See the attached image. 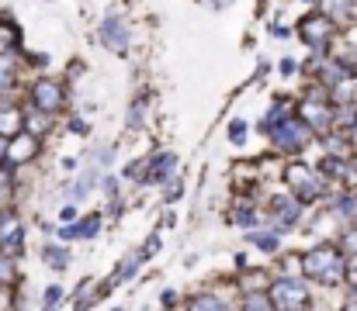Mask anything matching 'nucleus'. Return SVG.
<instances>
[{
  "instance_id": "48",
  "label": "nucleus",
  "mask_w": 357,
  "mask_h": 311,
  "mask_svg": "<svg viewBox=\"0 0 357 311\" xmlns=\"http://www.w3.org/2000/svg\"><path fill=\"white\" fill-rule=\"evenodd\" d=\"M351 301H357V291H351Z\"/></svg>"
},
{
  "instance_id": "10",
  "label": "nucleus",
  "mask_w": 357,
  "mask_h": 311,
  "mask_svg": "<svg viewBox=\"0 0 357 311\" xmlns=\"http://www.w3.org/2000/svg\"><path fill=\"white\" fill-rule=\"evenodd\" d=\"M105 298H112V284L108 280H98V277H84L77 284V294H73V311L98 308Z\"/></svg>"
},
{
  "instance_id": "38",
  "label": "nucleus",
  "mask_w": 357,
  "mask_h": 311,
  "mask_svg": "<svg viewBox=\"0 0 357 311\" xmlns=\"http://www.w3.org/2000/svg\"><path fill=\"white\" fill-rule=\"evenodd\" d=\"M160 246H163V242H160V235H149V242H146V246L139 249V256H142V263H146V260H153Z\"/></svg>"
},
{
  "instance_id": "42",
  "label": "nucleus",
  "mask_w": 357,
  "mask_h": 311,
  "mask_svg": "<svg viewBox=\"0 0 357 311\" xmlns=\"http://www.w3.org/2000/svg\"><path fill=\"white\" fill-rule=\"evenodd\" d=\"M77 218H80V214H77V205H66L59 211V221H63V225H73Z\"/></svg>"
},
{
  "instance_id": "21",
  "label": "nucleus",
  "mask_w": 357,
  "mask_h": 311,
  "mask_svg": "<svg viewBox=\"0 0 357 311\" xmlns=\"http://www.w3.org/2000/svg\"><path fill=\"white\" fill-rule=\"evenodd\" d=\"M184 311H233V305H229V301H222L219 294L202 291V294H191V298L184 301Z\"/></svg>"
},
{
  "instance_id": "29",
  "label": "nucleus",
  "mask_w": 357,
  "mask_h": 311,
  "mask_svg": "<svg viewBox=\"0 0 357 311\" xmlns=\"http://www.w3.org/2000/svg\"><path fill=\"white\" fill-rule=\"evenodd\" d=\"M17 260H10V256H3L0 253V287H17V266H14Z\"/></svg>"
},
{
  "instance_id": "11",
  "label": "nucleus",
  "mask_w": 357,
  "mask_h": 311,
  "mask_svg": "<svg viewBox=\"0 0 357 311\" xmlns=\"http://www.w3.org/2000/svg\"><path fill=\"white\" fill-rule=\"evenodd\" d=\"M38 156V138L28 135V131H17L14 138H7V166H21V163H31Z\"/></svg>"
},
{
  "instance_id": "39",
  "label": "nucleus",
  "mask_w": 357,
  "mask_h": 311,
  "mask_svg": "<svg viewBox=\"0 0 357 311\" xmlns=\"http://www.w3.org/2000/svg\"><path fill=\"white\" fill-rule=\"evenodd\" d=\"M160 305H163V308H167V311H174V308H177V305H181V294H177L174 287H167V291L160 294Z\"/></svg>"
},
{
  "instance_id": "19",
  "label": "nucleus",
  "mask_w": 357,
  "mask_h": 311,
  "mask_svg": "<svg viewBox=\"0 0 357 311\" xmlns=\"http://www.w3.org/2000/svg\"><path fill=\"white\" fill-rule=\"evenodd\" d=\"M42 263H45L49 270L63 273V270H70V249H66L63 242H45V246H42Z\"/></svg>"
},
{
  "instance_id": "9",
  "label": "nucleus",
  "mask_w": 357,
  "mask_h": 311,
  "mask_svg": "<svg viewBox=\"0 0 357 311\" xmlns=\"http://www.w3.org/2000/svg\"><path fill=\"white\" fill-rule=\"evenodd\" d=\"M298 38H302V45H309L312 52H323L326 45H330V35H333V21H326L319 10L316 14H305L302 21H298Z\"/></svg>"
},
{
  "instance_id": "7",
  "label": "nucleus",
  "mask_w": 357,
  "mask_h": 311,
  "mask_svg": "<svg viewBox=\"0 0 357 311\" xmlns=\"http://www.w3.org/2000/svg\"><path fill=\"white\" fill-rule=\"evenodd\" d=\"M28 97H31V111H42V114H59L63 107H66V90H63V83L59 80H49V77H42V80H35L31 83V90H28Z\"/></svg>"
},
{
  "instance_id": "3",
  "label": "nucleus",
  "mask_w": 357,
  "mask_h": 311,
  "mask_svg": "<svg viewBox=\"0 0 357 311\" xmlns=\"http://www.w3.org/2000/svg\"><path fill=\"white\" fill-rule=\"evenodd\" d=\"M284 184H288V194L298 201V205H316L323 194H326V184L323 177L305 166V163H288L284 166Z\"/></svg>"
},
{
  "instance_id": "30",
  "label": "nucleus",
  "mask_w": 357,
  "mask_h": 311,
  "mask_svg": "<svg viewBox=\"0 0 357 311\" xmlns=\"http://www.w3.org/2000/svg\"><path fill=\"white\" fill-rule=\"evenodd\" d=\"M63 298H66V291H63L59 284L45 287V294H42V311H59V305H63Z\"/></svg>"
},
{
  "instance_id": "22",
  "label": "nucleus",
  "mask_w": 357,
  "mask_h": 311,
  "mask_svg": "<svg viewBox=\"0 0 357 311\" xmlns=\"http://www.w3.org/2000/svg\"><path fill=\"white\" fill-rule=\"evenodd\" d=\"M333 214L344 221V228L357 225V194L354 191H347V194H340V198L333 201Z\"/></svg>"
},
{
  "instance_id": "43",
  "label": "nucleus",
  "mask_w": 357,
  "mask_h": 311,
  "mask_svg": "<svg viewBox=\"0 0 357 311\" xmlns=\"http://www.w3.org/2000/svg\"><path fill=\"white\" fill-rule=\"evenodd\" d=\"M70 131H73V135H87L91 128H87V121H84V118H70Z\"/></svg>"
},
{
  "instance_id": "28",
  "label": "nucleus",
  "mask_w": 357,
  "mask_h": 311,
  "mask_svg": "<svg viewBox=\"0 0 357 311\" xmlns=\"http://www.w3.org/2000/svg\"><path fill=\"white\" fill-rule=\"evenodd\" d=\"M21 45V31L10 24V21H0V56H7L10 49Z\"/></svg>"
},
{
  "instance_id": "32",
  "label": "nucleus",
  "mask_w": 357,
  "mask_h": 311,
  "mask_svg": "<svg viewBox=\"0 0 357 311\" xmlns=\"http://www.w3.org/2000/svg\"><path fill=\"white\" fill-rule=\"evenodd\" d=\"M14 77H17V63H14V56H0V87H10Z\"/></svg>"
},
{
  "instance_id": "20",
  "label": "nucleus",
  "mask_w": 357,
  "mask_h": 311,
  "mask_svg": "<svg viewBox=\"0 0 357 311\" xmlns=\"http://www.w3.org/2000/svg\"><path fill=\"white\" fill-rule=\"evenodd\" d=\"M139 266H142V256H139V249L135 253H128L125 260L119 263V270L108 277V284H112V291L121 287V284H128V280H135V273H139Z\"/></svg>"
},
{
  "instance_id": "17",
  "label": "nucleus",
  "mask_w": 357,
  "mask_h": 311,
  "mask_svg": "<svg viewBox=\"0 0 357 311\" xmlns=\"http://www.w3.org/2000/svg\"><path fill=\"white\" fill-rule=\"evenodd\" d=\"M24 131V111L17 104H0V138H14Z\"/></svg>"
},
{
  "instance_id": "51",
  "label": "nucleus",
  "mask_w": 357,
  "mask_h": 311,
  "mask_svg": "<svg viewBox=\"0 0 357 311\" xmlns=\"http://www.w3.org/2000/svg\"><path fill=\"white\" fill-rule=\"evenodd\" d=\"M354 191H357V187H354Z\"/></svg>"
},
{
  "instance_id": "44",
  "label": "nucleus",
  "mask_w": 357,
  "mask_h": 311,
  "mask_svg": "<svg viewBox=\"0 0 357 311\" xmlns=\"http://www.w3.org/2000/svg\"><path fill=\"white\" fill-rule=\"evenodd\" d=\"M295 70H298L295 59H281V73H284V77H295Z\"/></svg>"
},
{
  "instance_id": "40",
  "label": "nucleus",
  "mask_w": 357,
  "mask_h": 311,
  "mask_svg": "<svg viewBox=\"0 0 357 311\" xmlns=\"http://www.w3.org/2000/svg\"><path fill=\"white\" fill-rule=\"evenodd\" d=\"M101 187H105L108 201H112V205H119V180H115V177H105V184H101Z\"/></svg>"
},
{
  "instance_id": "36",
  "label": "nucleus",
  "mask_w": 357,
  "mask_h": 311,
  "mask_svg": "<svg viewBox=\"0 0 357 311\" xmlns=\"http://www.w3.org/2000/svg\"><path fill=\"white\" fill-rule=\"evenodd\" d=\"M340 249H347L344 256H354L357 253V225H351V228H344V242H337Z\"/></svg>"
},
{
  "instance_id": "5",
  "label": "nucleus",
  "mask_w": 357,
  "mask_h": 311,
  "mask_svg": "<svg viewBox=\"0 0 357 311\" xmlns=\"http://www.w3.org/2000/svg\"><path fill=\"white\" fill-rule=\"evenodd\" d=\"M260 218H264L267 228H274V232L281 235V232H291V228L302 221V205H298L291 194H274V198L267 201Z\"/></svg>"
},
{
  "instance_id": "34",
  "label": "nucleus",
  "mask_w": 357,
  "mask_h": 311,
  "mask_svg": "<svg viewBox=\"0 0 357 311\" xmlns=\"http://www.w3.org/2000/svg\"><path fill=\"white\" fill-rule=\"evenodd\" d=\"M246 135H250V125H246L243 118H236V121L229 125V142H233V145H243Z\"/></svg>"
},
{
  "instance_id": "27",
  "label": "nucleus",
  "mask_w": 357,
  "mask_h": 311,
  "mask_svg": "<svg viewBox=\"0 0 357 311\" xmlns=\"http://www.w3.org/2000/svg\"><path fill=\"white\" fill-rule=\"evenodd\" d=\"M233 221H236L239 228H246V232H253V228H260V225H264L260 211H257L253 205H239L236 211H233Z\"/></svg>"
},
{
  "instance_id": "15",
  "label": "nucleus",
  "mask_w": 357,
  "mask_h": 311,
  "mask_svg": "<svg viewBox=\"0 0 357 311\" xmlns=\"http://www.w3.org/2000/svg\"><path fill=\"white\" fill-rule=\"evenodd\" d=\"M319 14L326 21H337V24H347V21H357V0H319Z\"/></svg>"
},
{
  "instance_id": "14",
  "label": "nucleus",
  "mask_w": 357,
  "mask_h": 311,
  "mask_svg": "<svg viewBox=\"0 0 357 311\" xmlns=\"http://www.w3.org/2000/svg\"><path fill=\"white\" fill-rule=\"evenodd\" d=\"M271 270H264V266H246L243 273H239V291L243 294H267V287H271Z\"/></svg>"
},
{
  "instance_id": "4",
  "label": "nucleus",
  "mask_w": 357,
  "mask_h": 311,
  "mask_svg": "<svg viewBox=\"0 0 357 311\" xmlns=\"http://www.w3.org/2000/svg\"><path fill=\"white\" fill-rule=\"evenodd\" d=\"M295 118L309 128V131H333V104L326 101V94H309L295 104Z\"/></svg>"
},
{
  "instance_id": "41",
  "label": "nucleus",
  "mask_w": 357,
  "mask_h": 311,
  "mask_svg": "<svg viewBox=\"0 0 357 311\" xmlns=\"http://www.w3.org/2000/svg\"><path fill=\"white\" fill-rule=\"evenodd\" d=\"M167 184H170V187H167V201H177V198L184 194V187H181V180H177V177H170Z\"/></svg>"
},
{
  "instance_id": "2",
  "label": "nucleus",
  "mask_w": 357,
  "mask_h": 311,
  "mask_svg": "<svg viewBox=\"0 0 357 311\" xmlns=\"http://www.w3.org/2000/svg\"><path fill=\"white\" fill-rule=\"evenodd\" d=\"M267 301L274 311H309L312 308V291L309 280L302 277H274L267 287Z\"/></svg>"
},
{
  "instance_id": "1",
  "label": "nucleus",
  "mask_w": 357,
  "mask_h": 311,
  "mask_svg": "<svg viewBox=\"0 0 357 311\" xmlns=\"http://www.w3.org/2000/svg\"><path fill=\"white\" fill-rule=\"evenodd\" d=\"M344 263H347V256L337 242H316L312 249L302 253V280H312L323 287H340Z\"/></svg>"
},
{
  "instance_id": "35",
  "label": "nucleus",
  "mask_w": 357,
  "mask_h": 311,
  "mask_svg": "<svg viewBox=\"0 0 357 311\" xmlns=\"http://www.w3.org/2000/svg\"><path fill=\"white\" fill-rule=\"evenodd\" d=\"M344 284L357 291V253L354 256H347V263H344Z\"/></svg>"
},
{
  "instance_id": "18",
  "label": "nucleus",
  "mask_w": 357,
  "mask_h": 311,
  "mask_svg": "<svg viewBox=\"0 0 357 311\" xmlns=\"http://www.w3.org/2000/svg\"><path fill=\"white\" fill-rule=\"evenodd\" d=\"M330 104L333 107H357V77L347 73L333 90H330Z\"/></svg>"
},
{
  "instance_id": "24",
  "label": "nucleus",
  "mask_w": 357,
  "mask_h": 311,
  "mask_svg": "<svg viewBox=\"0 0 357 311\" xmlns=\"http://www.w3.org/2000/svg\"><path fill=\"white\" fill-rule=\"evenodd\" d=\"M101 225H105V214H98V211H91V214H84V218H77V239H84V242H91V239H98V232H101Z\"/></svg>"
},
{
  "instance_id": "50",
  "label": "nucleus",
  "mask_w": 357,
  "mask_h": 311,
  "mask_svg": "<svg viewBox=\"0 0 357 311\" xmlns=\"http://www.w3.org/2000/svg\"><path fill=\"white\" fill-rule=\"evenodd\" d=\"M316 3H319V0H316Z\"/></svg>"
},
{
  "instance_id": "25",
  "label": "nucleus",
  "mask_w": 357,
  "mask_h": 311,
  "mask_svg": "<svg viewBox=\"0 0 357 311\" xmlns=\"http://www.w3.org/2000/svg\"><path fill=\"white\" fill-rule=\"evenodd\" d=\"M291 114H295V101H288V97H278V101H274V107L264 114V125H260V128L267 131V128H274L278 121H284V118H291Z\"/></svg>"
},
{
  "instance_id": "46",
  "label": "nucleus",
  "mask_w": 357,
  "mask_h": 311,
  "mask_svg": "<svg viewBox=\"0 0 357 311\" xmlns=\"http://www.w3.org/2000/svg\"><path fill=\"white\" fill-rule=\"evenodd\" d=\"M7 163V138H0V166Z\"/></svg>"
},
{
  "instance_id": "31",
  "label": "nucleus",
  "mask_w": 357,
  "mask_h": 311,
  "mask_svg": "<svg viewBox=\"0 0 357 311\" xmlns=\"http://www.w3.org/2000/svg\"><path fill=\"white\" fill-rule=\"evenodd\" d=\"M10 194H14V170L10 166H0V207H7Z\"/></svg>"
},
{
  "instance_id": "33",
  "label": "nucleus",
  "mask_w": 357,
  "mask_h": 311,
  "mask_svg": "<svg viewBox=\"0 0 357 311\" xmlns=\"http://www.w3.org/2000/svg\"><path fill=\"white\" fill-rule=\"evenodd\" d=\"M142 118H146V97H139V101L128 107V128H132V131L142 128Z\"/></svg>"
},
{
  "instance_id": "45",
  "label": "nucleus",
  "mask_w": 357,
  "mask_h": 311,
  "mask_svg": "<svg viewBox=\"0 0 357 311\" xmlns=\"http://www.w3.org/2000/svg\"><path fill=\"white\" fill-rule=\"evenodd\" d=\"M246 266H250V260H246V253H236V270H239V273H243Z\"/></svg>"
},
{
  "instance_id": "13",
  "label": "nucleus",
  "mask_w": 357,
  "mask_h": 311,
  "mask_svg": "<svg viewBox=\"0 0 357 311\" xmlns=\"http://www.w3.org/2000/svg\"><path fill=\"white\" fill-rule=\"evenodd\" d=\"M174 170H177V156L174 152H160V156H153L149 159V170H146V184H167L170 177H174Z\"/></svg>"
},
{
  "instance_id": "49",
  "label": "nucleus",
  "mask_w": 357,
  "mask_h": 311,
  "mask_svg": "<svg viewBox=\"0 0 357 311\" xmlns=\"http://www.w3.org/2000/svg\"><path fill=\"white\" fill-rule=\"evenodd\" d=\"M112 311H125V308H112Z\"/></svg>"
},
{
  "instance_id": "37",
  "label": "nucleus",
  "mask_w": 357,
  "mask_h": 311,
  "mask_svg": "<svg viewBox=\"0 0 357 311\" xmlns=\"http://www.w3.org/2000/svg\"><path fill=\"white\" fill-rule=\"evenodd\" d=\"M94 163H98V166H112V163H115V145H101L98 156H94Z\"/></svg>"
},
{
  "instance_id": "47",
  "label": "nucleus",
  "mask_w": 357,
  "mask_h": 311,
  "mask_svg": "<svg viewBox=\"0 0 357 311\" xmlns=\"http://www.w3.org/2000/svg\"><path fill=\"white\" fill-rule=\"evenodd\" d=\"M340 311H357V301H351V298H347V305H344Z\"/></svg>"
},
{
  "instance_id": "6",
  "label": "nucleus",
  "mask_w": 357,
  "mask_h": 311,
  "mask_svg": "<svg viewBox=\"0 0 357 311\" xmlns=\"http://www.w3.org/2000/svg\"><path fill=\"white\" fill-rule=\"evenodd\" d=\"M267 138H271V145L281 149V152H302V149L312 142V131L291 114V118L278 121L274 128H267Z\"/></svg>"
},
{
  "instance_id": "23",
  "label": "nucleus",
  "mask_w": 357,
  "mask_h": 311,
  "mask_svg": "<svg viewBox=\"0 0 357 311\" xmlns=\"http://www.w3.org/2000/svg\"><path fill=\"white\" fill-rule=\"evenodd\" d=\"M94 180H98V166H91V170H84L80 177H77V184L70 187V205H80L91 191H94Z\"/></svg>"
},
{
  "instance_id": "16",
  "label": "nucleus",
  "mask_w": 357,
  "mask_h": 311,
  "mask_svg": "<svg viewBox=\"0 0 357 311\" xmlns=\"http://www.w3.org/2000/svg\"><path fill=\"white\" fill-rule=\"evenodd\" d=\"M253 249H260L264 256H278L281 253V235L274 232V228H253V232H246L243 235Z\"/></svg>"
},
{
  "instance_id": "8",
  "label": "nucleus",
  "mask_w": 357,
  "mask_h": 311,
  "mask_svg": "<svg viewBox=\"0 0 357 311\" xmlns=\"http://www.w3.org/2000/svg\"><path fill=\"white\" fill-rule=\"evenodd\" d=\"M0 253L10 260L24 256V221L14 207H0Z\"/></svg>"
},
{
  "instance_id": "12",
  "label": "nucleus",
  "mask_w": 357,
  "mask_h": 311,
  "mask_svg": "<svg viewBox=\"0 0 357 311\" xmlns=\"http://www.w3.org/2000/svg\"><path fill=\"white\" fill-rule=\"evenodd\" d=\"M98 35H101V42H105L112 52H119V56L128 52V28H125V21H121L119 14H108V17L101 21Z\"/></svg>"
},
{
  "instance_id": "26",
  "label": "nucleus",
  "mask_w": 357,
  "mask_h": 311,
  "mask_svg": "<svg viewBox=\"0 0 357 311\" xmlns=\"http://www.w3.org/2000/svg\"><path fill=\"white\" fill-rule=\"evenodd\" d=\"M49 128H52V118H49V114H42V111H24V131H28V135L42 138Z\"/></svg>"
}]
</instances>
